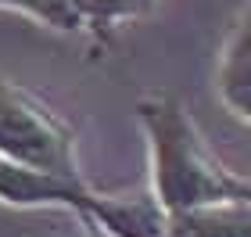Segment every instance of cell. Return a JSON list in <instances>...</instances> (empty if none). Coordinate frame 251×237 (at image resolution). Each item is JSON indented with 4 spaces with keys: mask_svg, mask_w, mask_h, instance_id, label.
Wrapping results in <instances>:
<instances>
[{
    "mask_svg": "<svg viewBox=\"0 0 251 237\" xmlns=\"http://www.w3.org/2000/svg\"><path fill=\"white\" fill-rule=\"evenodd\" d=\"M0 155L65 184L94 187L79 165L72 126L43 97L7 76H0Z\"/></svg>",
    "mask_w": 251,
    "mask_h": 237,
    "instance_id": "obj_2",
    "label": "cell"
},
{
    "mask_svg": "<svg viewBox=\"0 0 251 237\" xmlns=\"http://www.w3.org/2000/svg\"><path fill=\"white\" fill-rule=\"evenodd\" d=\"M136 122L147 137L151 187L147 194L162 216L226 201H251V176L233 173L204 140L194 115L173 94H144L136 101Z\"/></svg>",
    "mask_w": 251,
    "mask_h": 237,
    "instance_id": "obj_1",
    "label": "cell"
},
{
    "mask_svg": "<svg viewBox=\"0 0 251 237\" xmlns=\"http://www.w3.org/2000/svg\"><path fill=\"white\" fill-rule=\"evenodd\" d=\"M158 237H251V201H226L165 216Z\"/></svg>",
    "mask_w": 251,
    "mask_h": 237,
    "instance_id": "obj_4",
    "label": "cell"
},
{
    "mask_svg": "<svg viewBox=\"0 0 251 237\" xmlns=\"http://www.w3.org/2000/svg\"><path fill=\"white\" fill-rule=\"evenodd\" d=\"M215 94L223 108L251 126V4L237 15L215 61Z\"/></svg>",
    "mask_w": 251,
    "mask_h": 237,
    "instance_id": "obj_3",
    "label": "cell"
},
{
    "mask_svg": "<svg viewBox=\"0 0 251 237\" xmlns=\"http://www.w3.org/2000/svg\"><path fill=\"white\" fill-rule=\"evenodd\" d=\"M151 4H154V0H72L79 29L90 32V36L100 40V43L111 36L115 26L140 18Z\"/></svg>",
    "mask_w": 251,
    "mask_h": 237,
    "instance_id": "obj_5",
    "label": "cell"
},
{
    "mask_svg": "<svg viewBox=\"0 0 251 237\" xmlns=\"http://www.w3.org/2000/svg\"><path fill=\"white\" fill-rule=\"evenodd\" d=\"M0 7H15V11H25L36 22L50 29H65V32H79V22H75V7L72 0H0Z\"/></svg>",
    "mask_w": 251,
    "mask_h": 237,
    "instance_id": "obj_6",
    "label": "cell"
}]
</instances>
